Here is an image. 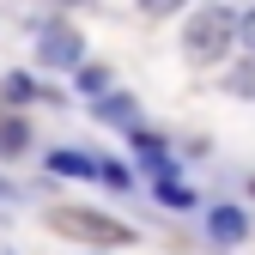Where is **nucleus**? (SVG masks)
Here are the masks:
<instances>
[{
  "instance_id": "nucleus-1",
  "label": "nucleus",
  "mask_w": 255,
  "mask_h": 255,
  "mask_svg": "<svg viewBox=\"0 0 255 255\" xmlns=\"http://www.w3.org/2000/svg\"><path fill=\"white\" fill-rule=\"evenodd\" d=\"M231 37H243V24H237L225 6H207V12H195V18H188L182 49H188V61H219V55L231 49Z\"/></svg>"
},
{
  "instance_id": "nucleus-2",
  "label": "nucleus",
  "mask_w": 255,
  "mask_h": 255,
  "mask_svg": "<svg viewBox=\"0 0 255 255\" xmlns=\"http://www.w3.org/2000/svg\"><path fill=\"white\" fill-rule=\"evenodd\" d=\"M49 219H55V231L85 237V243H104V249H116V243H134V231H128V225H116V219H104V213H85V207H55Z\"/></svg>"
},
{
  "instance_id": "nucleus-3",
  "label": "nucleus",
  "mask_w": 255,
  "mask_h": 255,
  "mask_svg": "<svg viewBox=\"0 0 255 255\" xmlns=\"http://www.w3.org/2000/svg\"><path fill=\"white\" fill-rule=\"evenodd\" d=\"M37 55L49 61V67H79L85 43H79V30H67V24H49V30H43V43H37Z\"/></svg>"
},
{
  "instance_id": "nucleus-4",
  "label": "nucleus",
  "mask_w": 255,
  "mask_h": 255,
  "mask_svg": "<svg viewBox=\"0 0 255 255\" xmlns=\"http://www.w3.org/2000/svg\"><path fill=\"white\" fill-rule=\"evenodd\" d=\"M49 170H55V176H98V182H104V158H85V152H49Z\"/></svg>"
},
{
  "instance_id": "nucleus-5",
  "label": "nucleus",
  "mask_w": 255,
  "mask_h": 255,
  "mask_svg": "<svg viewBox=\"0 0 255 255\" xmlns=\"http://www.w3.org/2000/svg\"><path fill=\"white\" fill-rule=\"evenodd\" d=\"M207 231H213V243H243L249 225H243L237 207H213V213H207Z\"/></svg>"
},
{
  "instance_id": "nucleus-6",
  "label": "nucleus",
  "mask_w": 255,
  "mask_h": 255,
  "mask_svg": "<svg viewBox=\"0 0 255 255\" xmlns=\"http://www.w3.org/2000/svg\"><path fill=\"white\" fill-rule=\"evenodd\" d=\"M79 91H85V98H104V91H110V73L104 67H79Z\"/></svg>"
},
{
  "instance_id": "nucleus-7",
  "label": "nucleus",
  "mask_w": 255,
  "mask_h": 255,
  "mask_svg": "<svg viewBox=\"0 0 255 255\" xmlns=\"http://www.w3.org/2000/svg\"><path fill=\"white\" fill-rule=\"evenodd\" d=\"M158 201H164V207H188V188L164 176V182H158Z\"/></svg>"
},
{
  "instance_id": "nucleus-8",
  "label": "nucleus",
  "mask_w": 255,
  "mask_h": 255,
  "mask_svg": "<svg viewBox=\"0 0 255 255\" xmlns=\"http://www.w3.org/2000/svg\"><path fill=\"white\" fill-rule=\"evenodd\" d=\"M6 98H12V104H24V98H37V85H30L24 73H12V79H6Z\"/></svg>"
},
{
  "instance_id": "nucleus-9",
  "label": "nucleus",
  "mask_w": 255,
  "mask_h": 255,
  "mask_svg": "<svg viewBox=\"0 0 255 255\" xmlns=\"http://www.w3.org/2000/svg\"><path fill=\"white\" fill-rule=\"evenodd\" d=\"M104 182H110V188H128V182H134V176H128L122 164H110V158H104Z\"/></svg>"
},
{
  "instance_id": "nucleus-10",
  "label": "nucleus",
  "mask_w": 255,
  "mask_h": 255,
  "mask_svg": "<svg viewBox=\"0 0 255 255\" xmlns=\"http://www.w3.org/2000/svg\"><path fill=\"white\" fill-rule=\"evenodd\" d=\"M231 91H255V61H243V67H237V79H231Z\"/></svg>"
},
{
  "instance_id": "nucleus-11",
  "label": "nucleus",
  "mask_w": 255,
  "mask_h": 255,
  "mask_svg": "<svg viewBox=\"0 0 255 255\" xmlns=\"http://www.w3.org/2000/svg\"><path fill=\"white\" fill-rule=\"evenodd\" d=\"M140 6H146V12H152V18H170V12H176V6H182V0H140Z\"/></svg>"
},
{
  "instance_id": "nucleus-12",
  "label": "nucleus",
  "mask_w": 255,
  "mask_h": 255,
  "mask_svg": "<svg viewBox=\"0 0 255 255\" xmlns=\"http://www.w3.org/2000/svg\"><path fill=\"white\" fill-rule=\"evenodd\" d=\"M0 146H6V152H18V146H24V128H18V122H6V134H0Z\"/></svg>"
},
{
  "instance_id": "nucleus-13",
  "label": "nucleus",
  "mask_w": 255,
  "mask_h": 255,
  "mask_svg": "<svg viewBox=\"0 0 255 255\" xmlns=\"http://www.w3.org/2000/svg\"><path fill=\"white\" fill-rule=\"evenodd\" d=\"M243 43H249V49H255V12H249V18H243Z\"/></svg>"
},
{
  "instance_id": "nucleus-14",
  "label": "nucleus",
  "mask_w": 255,
  "mask_h": 255,
  "mask_svg": "<svg viewBox=\"0 0 255 255\" xmlns=\"http://www.w3.org/2000/svg\"><path fill=\"white\" fill-rule=\"evenodd\" d=\"M67 6H73V0H67Z\"/></svg>"
}]
</instances>
